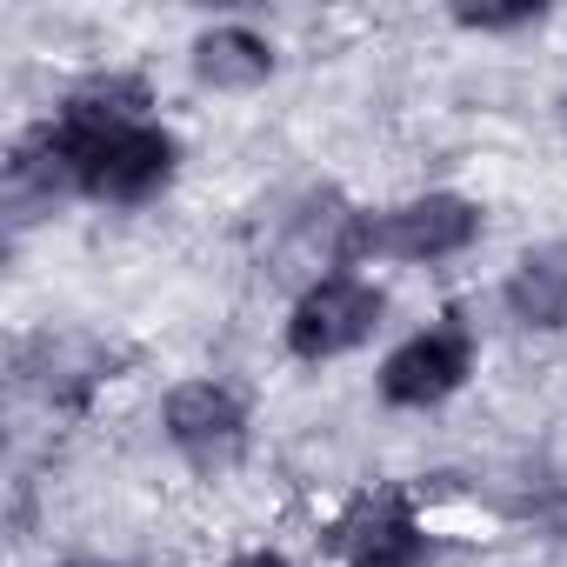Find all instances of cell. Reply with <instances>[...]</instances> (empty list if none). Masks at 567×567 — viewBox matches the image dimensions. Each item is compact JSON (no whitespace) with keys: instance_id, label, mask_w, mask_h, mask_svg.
Returning <instances> with one entry per match:
<instances>
[{"instance_id":"cell-1","label":"cell","mask_w":567,"mask_h":567,"mask_svg":"<svg viewBox=\"0 0 567 567\" xmlns=\"http://www.w3.org/2000/svg\"><path fill=\"white\" fill-rule=\"evenodd\" d=\"M181 174V141L147 121V81L107 74L68 94L48 121H34L8 154V200L87 194L107 207H141Z\"/></svg>"},{"instance_id":"cell-2","label":"cell","mask_w":567,"mask_h":567,"mask_svg":"<svg viewBox=\"0 0 567 567\" xmlns=\"http://www.w3.org/2000/svg\"><path fill=\"white\" fill-rule=\"evenodd\" d=\"M481 240V207L467 194H421L401 207H354L334 227V267H368V260H454Z\"/></svg>"},{"instance_id":"cell-8","label":"cell","mask_w":567,"mask_h":567,"mask_svg":"<svg viewBox=\"0 0 567 567\" xmlns=\"http://www.w3.org/2000/svg\"><path fill=\"white\" fill-rule=\"evenodd\" d=\"M501 301L520 328H567V240L527 247L507 274Z\"/></svg>"},{"instance_id":"cell-12","label":"cell","mask_w":567,"mask_h":567,"mask_svg":"<svg viewBox=\"0 0 567 567\" xmlns=\"http://www.w3.org/2000/svg\"><path fill=\"white\" fill-rule=\"evenodd\" d=\"M560 121H567V94H560Z\"/></svg>"},{"instance_id":"cell-4","label":"cell","mask_w":567,"mask_h":567,"mask_svg":"<svg viewBox=\"0 0 567 567\" xmlns=\"http://www.w3.org/2000/svg\"><path fill=\"white\" fill-rule=\"evenodd\" d=\"M328 554L341 567H427L434 540H427L408 487H361L328 520Z\"/></svg>"},{"instance_id":"cell-7","label":"cell","mask_w":567,"mask_h":567,"mask_svg":"<svg viewBox=\"0 0 567 567\" xmlns=\"http://www.w3.org/2000/svg\"><path fill=\"white\" fill-rule=\"evenodd\" d=\"M274 74V41L227 21V28H207L194 41V81L214 87V94H254L260 81Z\"/></svg>"},{"instance_id":"cell-6","label":"cell","mask_w":567,"mask_h":567,"mask_svg":"<svg viewBox=\"0 0 567 567\" xmlns=\"http://www.w3.org/2000/svg\"><path fill=\"white\" fill-rule=\"evenodd\" d=\"M161 427H167V447L200 474H220L247 454V408L220 381H181L161 408Z\"/></svg>"},{"instance_id":"cell-3","label":"cell","mask_w":567,"mask_h":567,"mask_svg":"<svg viewBox=\"0 0 567 567\" xmlns=\"http://www.w3.org/2000/svg\"><path fill=\"white\" fill-rule=\"evenodd\" d=\"M388 321V295L374 288V280L361 274H321L315 288L288 308V328H280V341H288L295 361H334V354H354L381 334Z\"/></svg>"},{"instance_id":"cell-9","label":"cell","mask_w":567,"mask_h":567,"mask_svg":"<svg viewBox=\"0 0 567 567\" xmlns=\"http://www.w3.org/2000/svg\"><path fill=\"white\" fill-rule=\"evenodd\" d=\"M547 8L540 0H514V8H454V28L467 34H520V28H540Z\"/></svg>"},{"instance_id":"cell-11","label":"cell","mask_w":567,"mask_h":567,"mask_svg":"<svg viewBox=\"0 0 567 567\" xmlns=\"http://www.w3.org/2000/svg\"><path fill=\"white\" fill-rule=\"evenodd\" d=\"M61 567H101V560H61Z\"/></svg>"},{"instance_id":"cell-10","label":"cell","mask_w":567,"mask_h":567,"mask_svg":"<svg viewBox=\"0 0 567 567\" xmlns=\"http://www.w3.org/2000/svg\"><path fill=\"white\" fill-rule=\"evenodd\" d=\"M227 567H295L288 554H274V547H254V554H234Z\"/></svg>"},{"instance_id":"cell-5","label":"cell","mask_w":567,"mask_h":567,"mask_svg":"<svg viewBox=\"0 0 567 567\" xmlns=\"http://www.w3.org/2000/svg\"><path fill=\"white\" fill-rule=\"evenodd\" d=\"M474 361H481L474 328H467L461 315H441L434 328L408 334V341L381 361V401H388V408H441L447 394L467 388Z\"/></svg>"}]
</instances>
